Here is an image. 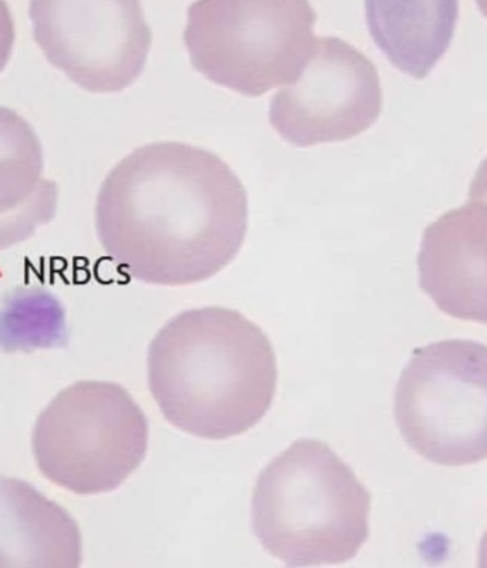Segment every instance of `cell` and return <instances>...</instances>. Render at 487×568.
Instances as JSON below:
<instances>
[{
  "label": "cell",
  "instance_id": "obj_10",
  "mask_svg": "<svg viewBox=\"0 0 487 568\" xmlns=\"http://www.w3.org/2000/svg\"><path fill=\"white\" fill-rule=\"evenodd\" d=\"M82 535L62 506L27 481L0 477V568H77Z\"/></svg>",
  "mask_w": 487,
  "mask_h": 568
},
{
  "label": "cell",
  "instance_id": "obj_15",
  "mask_svg": "<svg viewBox=\"0 0 487 568\" xmlns=\"http://www.w3.org/2000/svg\"><path fill=\"white\" fill-rule=\"evenodd\" d=\"M470 199L487 204V160L481 164L479 173L471 184Z\"/></svg>",
  "mask_w": 487,
  "mask_h": 568
},
{
  "label": "cell",
  "instance_id": "obj_5",
  "mask_svg": "<svg viewBox=\"0 0 487 568\" xmlns=\"http://www.w3.org/2000/svg\"><path fill=\"white\" fill-rule=\"evenodd\" d=\"M32 444L39 470L52 484L100 495L118 489L143 464L149 424L122 386L80 381L39 415Z\"/></svg>",
  "mask_w": 487,
  "mask_h": 568
},
{
  "label": "cell",
  "instance_id": "obj_16",
  "mask_svg": "<svg viewBox=\"0 0 487 568\" xmlns=\"http://www.w3.org/2000/svg\"><path fill=\"white\" fill-rule=\"evenodd\" d=\"M480 567H487V531L480 542Z\"/></svg>",
  "mask_w": 487,
  "mask_h": 568
},
{
  "label": "cell",
  "instance_id": "obj_14",
  "mask_svg": "<svg viewBox=\"0 0 487 568\" xmlns=\"http://www.w3.org/2000/svg\"><path fill=\"white\" fill-rule=\"evenodd\" d=\"M14 20L7 0H0V73L7 68L14 47Z\"/></svg>",
  "mask_w": 487,
  "mask_h": 568
},
{
  "label": "cell",
  "instance_id": "obj_3",
  "mask_svg": "<svg viewBox=\"0 0 487 568\" xmlns=\"http://www.w3.org/2000/svg\"><path fill=\"white\" fill-rule=\"evenodd\" d=\"M371 495L324 442L301 439L255 485L251 519L264 549L291 567L341 565L369 536Z\"/></svg>",
  "mask_w": 487,
  "mask_h": 568
},
{
  "label": "cell",
  "instance_id": "obj_8",
  "mask_svg": "<svg viewBox=\"0 0 487 568\" xmlns=\"http://www.w3.org/2000/svg\"><path fill=\"white\" fill-rule=\"evenodd\" d=\"M383 110L378 70L338 38H316L294 83L273 95L270 122L296 148L345 142L368 130Z\"/></svg>",
  "mask_w": 487,
  "mask_h": 568
},
{
  "label": "cell",
  "instance_id": "obj_7",
  "mask_svg": "<svg viewBox=\"0 0 487 568\" xmlns=\"http://www.w3.org/2000/svg\"><path fill=\"white\" fill-rule=\"evenodd\" d=\"M29 17L50 64L89 92H122L148 63L152 30L140 0H30Z\"/></svg>",
  "mask_w": 487,
  "mask_h": 568
},
{
  "label": "cell",
  "instance_id": "obj_4",
  "mask_svg": "<svg viewBox=\"0 0 487 568\" xmlns=\"http://www.w3.org/2000/svg\"><path fill=\"white\" fill-rule=\"evenodd\" d=\"M310 0H195L184 44L205 79L248 98L294 83L313 57Z\"/></svg>",
  "mask_w": 487,
  "mask_h": 568
},
{
  "label": "cell",
  "instance_id": "obj_17",
  "mask_svg": "<svg viewBox=\"0 0 487 568\" xmlns=\"http://www.w3.org/2000/svg\"><path fill=\"white\" fill-rule=\"evenodd\" d=\"M478 2L481 12L487 17V0H476Z\"/></svg>",
  "mask_w": 487,
  "mask_h": 568
},
{
  "label": "cell",
  "instance_id": "obj_9",
  "mask_svg": "<svg viewBox=\"0 0 487 568\" xmlns=\"http://www.w3.org/2000/svg\"><path fill=\"white\" fill-rule=\"evenodd\" d=\"M420 286L445 314L487 324V204L471 201L425 231Z\"/></svg>",
  "mask_w": 487,
  "mask_h": 568
},
{
  "label": "cell",
  "instance_id": "obj_11",
  "mask_svg": "<svg viewBox=\"0 0 487 568\" xmlns=\"http://www.w3.org/2000/svg\"><path fill=\"white\" fill-rule=\"evenodd\" d=\"M43 170L32 125L0 105V251L24 243L57 215L58 185Z\"/></svg>",
  "mask_w": 487,
  "mask_h": 568
},
{
  "label": "cell",
  "instance_id": "obj_13",
  "mask_svg": "<svg viewBox=\"0 0 487 568\" xmlns=\"http://www.w3.org/2000/svg\"><path fill=\"white\" fill-rule=\"evenodd\" d=\"M68 344L67 314L40 286L10 291L0 306V349L32 352Z\"/></svg>",
  "mask_w": 487,
  "mask_h": 568
},
{
  "label": "cell",
  "instance_id": "obj_1",
  "mask_svg": "<svg viewBox=\"0 0 487 568\" xmlns=\"http://www.w3.org/2000/svg\"><path fill=\"white\" fill-rule=\"evenodd\" d=\"M248 229L247 191L207 150L174 142L135 149L97 203L104 253L145 284L203 283L233 263Z\"/></svg>",
  "mask_w": 487,
  "mask_h": 568
},
{
  "label": "cell",
  "instance_id": "obj_12",
  "mask_svg": "<svg viewBox=\"0 0 487 568\" xmlns=\"http://www.w3.org/2000/svg\"><path fill=\"white\" fill-rule=\"evenodd\" d=\"M366 22L376 47L395 68L428 77L444 57L458 22V0H365Z\"/></svg>",
  "mask_w": 487,
  "mask_h": 568
},
{
  "label": "cell",
  "instance_id": "obj_2",
  "mask_svg": "<svg viewBox=\"0 0 487 568\" xmlns=\"http://www.w3.org/2000/svg\"><path fill=\"white\" fill-rule=\"evenodd\" d=\"M150 392L170 425L224 440L258 424L277 392L273 345L239 311L210 306L179 314L149 346Z\"/></svg>",
  "mask_w": 487,
  "mask_h": 568
},
{
  "label": "cell",
  "instance_id": "obj_6",
  "mask_svg": "<svg viewBox=\"0 0 487 568\" xmlns=\"http://www.w3.org/2000/svg\"><path fill=\"white\" fill-rule=\"evenodd\" d=\"M395 417L406 444L436 465L487 459V346L452 339L415 351L395 392Z\"/></svg>",
  "mask_w": 487,
  "mask_h": 568
}]
</instances>
